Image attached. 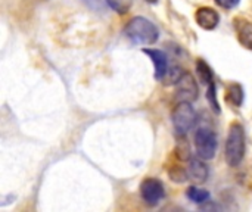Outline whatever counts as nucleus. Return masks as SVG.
Here are the masks:
<instances>
[{
	"mask_svg": "<svg viewBox=\"0 0 252 212\" xmlns=\"http://www.w3.org/2000/svg\"><path fill=\"white\" fill-rule=\"evenodd\" d=\"M171 121L174 125L176 136L183 139L195 127L198 115L190 102H179V105L171 112Z\"/></svg>",
	"mask_w": 252,
	"mask_h": 212,
	"instance_id": "obj_3",
	"label": "nucleus"
},
{
	"mask_svg": "<svg viewBox=\"0 0 252 212\" xmlns=\"http://www.w3.org/2000/svg\"><path fill=\"white\" fill-rule=\"evenodd\" d=\"M195 18H196L198 25H199L201 28L207 30V31H211V30L217 28V25H219V22H220V15H219V12H217L216 9H213V7H208V6L198 9Z\"/></svg>",
	"mask_w": 252,
	"mask_h": 212,
	"instance_id": "obj_7",
	"label": "nucleus"
},
{
	"mask_svg": "<svg viewBox=\"0 0 252 212\" xmlns=\"http://www.w3.org/2000/svg\"><path fill=\"white\" fill-rule=\"evenodd\" d=\"M124 34L134 44H140V46H151L157 43L159 38L158 28L143 16L131 18L124 28Z\"/></svg>",
	"mask_w": 252,
	"mask_h": 212,
	"instance_id": "obj_1",
	"label": "nucleus"
},
{
	"mask_svg": "<svg viewBox=\"0 0 252 212\" xmlns=\"http://www.w3.org/2000/svg\"><path fill=\"white\" fill-rule=\"evenodd\" d=\"M106 1L114 10H117L120 13H126L128 9V3H126L124 0H106Z\"/></svg>",
	"mask_w": 252,
	"mask_h": 212,
	"instance_id": "obj_15",
	"label": "nucleus"
},
{
	"mask_svg": "<svg viewBox=\"0 0 252 212\" xmlns=\"http://www.w3.org/2000/svg\"><path fill=\"white\" fill-rule=\"evenodd\" d=\"M247 149V139H245V130L239 122H233L230 125L227 140H226V162L229 167H238L244 156Z\"/></svg>",
	"mask_w": 252,
	"mask_h": 212,
	"instance_id": "obj_2",
	"label": "nucleus"
},
{
	"mask_svg": "<svg viewBox=\"0 0 252 212\" xmlns=\"http://www.w3.org/2000/svg\"><path fill=\"white\" fill-rule=\"evenodd\" d=\"M196 72L199 75V80L201 83L208 89L210 86L214 84V75H213V69L210 68V65L204 61V59H199L196 62Z\"/></svg>",
	"mask_w": 252,
	"mask_h": 212,
	"instance_id": "obj_11",
	"label": "nucleus"
},
{
	"mask_svg": "<svg viewBox=\"0 0 252 212\" xmlns=\"http://www.w3.org/2000/svg\"><path fill=\"white\" fill-rule=\"evenodd\" d=\"M214 1L223 9H235L241 3V0H214Z\"/></svg>",
	"mask_w": 252,
	"mask_h": 212,
	"instance_id": "obj_16",
	"label": "nucleus"
},
{
	"mask_svg": "<svg viewBox=\"0 0 252 212\" xmlns=\"http://www.w3.org/2000/svg\"><path fill=\"white\" fill-rule=\"evenodd\" d=\"M148 1H149V3H157L158 0H148Z\"/></svg>",
	"mask_w": 252,
	"mask_h": 212,
	"instance_id": "obj_17",
	"label": "nucleus"
},
{
	"mask_svg": "<svg viewBox=\"0 0 252 212\" xmlns=\"http://www.w3.org/2000/svg\"><path fill=\"white\" fill-rule=\"evenodd\" d=\"M140 196H142V199H143V202L146 205L155 207L165 196L164 184L157 179H146L140 186Z\"/></svg>",
	"mask_w": 252,
	"mask_h": 212,
	"instance_id": "obj_5",
	"label": "nucleus"
},
{
	"mask_svg": "<svg viewBox=\"0 0 252 212\" xmlns=\"http://www.w3.org/2000/svg\"><path fill=\"white\" fill-rule=\"evenodd\" d=\"M235 27H236L238 38H239L241 44L252 50V22L238 21V24H235Z\"/></svg>",
	"mask_w": 252,
	"mask_h": 212,
	"instance_id": "obj_10",
	"label": "nucleus"
},
{
	"mask_svg": "<svg viewBox=\"0 0 252 212\" xmlns=\"http://www.w3.org/2000/svg\"><path fill=\"white\" fill-rule=\"evenodd\" d=\"M188 174H189V179L193 182V183H205L208 176H210V170L208 167L199 161V159H195V158H190L189 161V165H188Z\"/></svg>",
	"mask_w": 252,
	"mask_h": 212,
	"instance_id": "obj_9",
	"label": "nucleus"
},
{
	"mask_svg": "<svg viewBox=\"0 0 252 212\" xmlns=\"http://www.w3.org/2000/svg\"><path fill=\"white\" fill-rule=\"evenodd\" d=\"M198 84L195 81V78L185 72L182 75V78L177 81V90H176V94L179 97L180 102H193L198 99Z\"/></svg>",
	"mask_w": 252,
	"mask_h": 212,
	"instance_id": "obj_6",
	"label": "nucleus"
},
{
	"mask_svg": "<svg viewBox=\"0 0 252 212\" xmlns=\"http://www.w3.org/2000/svg\"><path fill=\"white\" fill-rule=\"evenodd\" d=\"M145 53L151 56L154 65H155V78L164 80L168 72V61L167 55L159 49H145Z\"/></svg>",
	"mask_w": 252,
	"mask_h": 212,
	"instance_id": "obj_8",
	"label": "nucleus"
},
{
	"mask_svg": "<svg viewBox=\"0 0 252 212\" xmlns=\"http://www.w3.org/2000/svg\"><path fill=\"white\" fill-rule=\"evenodd\" d=\"M227 102L233 106H241L244 102V89L241 84H232L227 89Z\"/></svg>",
	"mask_w": 252,
	"mask_h": 212,
	"instance_id": "obj_13",
	"label": "nucleus"
},
{
	"mask_svg": "<svg viewBox=\"0 0 252 212\" xmlns=\"http://www.w3.org/2000/svg\"><path fill=\"white\" fill-rule=\"evenodd\" d=\"M186 195H188V198H189L192 202H195V204H204V202L210 201V196H211L210 192H208L207 189H201V187H198V186H190V187L188 189Z\"/></svg>",
	"mask_w": 252,
	"mask_h": 212,
	"instance_id": "obj_12",
	"label": "nucleus"
},
{
	"mask_svg": "<svg viewBox=\"0 0 252 212\" xmlns=\"http://www.w3.org/2000/svg\"><path fill=\"white\" fill-rule=\"evenodd\" d=\"M217 136L211 128L207 127H201L198 128L196 134H195V148H196V153L201 159L204 161H210L216 156L217 152Z\"/></svg>",
	"mask_w": 252,
	"mask_h": 212,
	"instance_id": "obj_4",
	"label": "nucleus"
},
{
	"mask_svg": "<svg viewBox=\"0 0 252 212\" xmlns=\"http://www.w3.org/2000/svg\"><path fill=\"white\" fill-rule=\"evenodd\" d=\"M183 74H185V72H183L182 68H171V69L167 72L164 81H167V84H177V81L182 78Z\"/></svg>",
	"mask_w": 252,
	"mask_h": 212,
	"instance_id": "obj_14",
	"label": "nucleus"
}]
</instances>
